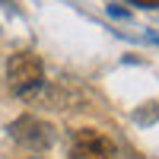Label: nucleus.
I'll return each instance as SVG.
<instances>
[{
	"instance_id": "obj_1",
	"label": "nucleus",
	"mask_w": 159,
	"mask_h": 159,
	"mask_svg": "<svg viewBox=\"0 0 159 159\" xmlns=\"http://www.w3.org/2000/svg\"><path fill=\"white\" fill-rule=\"evenodd\" d=\"M7 86L13 89V96L32 99L38 89L45 86V64L32 51H16L7 61Z\"/></svg>"
},
{
	"instance_id": "obj_2",
	"label": "nucleus",
	"mask_w": 159,
	"mask_h": 159,
	"mask_svg": "<svg viewBox=\"0 0 159 159\" xmlns=\"http://www.w3.org/2000/svg\"><path fill=\"white\" fill-rule=\"evenodd\" d=\"M10 137L29 153H45V150L54 147V127L35 115H19L10 124Z\"/></svg>"
},
{
	"instance_id": "obj_3",
	"label": "nucleus",
	"mask_w": 159,
	"mask_h": 159,
	"mask_svg": "<svg viewBox=\"0 0 159 159\" xmlns=\"http://www.w3.org/2000/svg\"><path fill=\"white\" fill-rule=\"evenodd\" d=\"M70 159H115V143L96 127H83L73 134Z\"/></svg>"
},
{
	"instance_id": "obj_4",
	"label": "nucleus",
	"mask_w": 159,
	"mask_h": 159,
	"mask_svg": "<svg viewBox=\"0 0 159 159\" xmlns=\"http://www.w3.org/2000/svg\"><path fill=\"white\" fill-rule=\"evenodd\" d=\"M127 3H137V7H147V10H156L159 0H127Z\"/></svg>"
},
{
	"instance_id": "obj_5",
	"label": "nucleus",
	"mask_w": 159,
	"mask_h": 159,
	"mask_svg": "<svg viewBox=\"0 0 159 159\" xmlns=\"http://www.w3.org/2000/svg\"><path fill=\"white\" fill-rule=\"evenodd\" d=\"M35 159H38V156H35Z\"/></svg>"
}]
</instances>
